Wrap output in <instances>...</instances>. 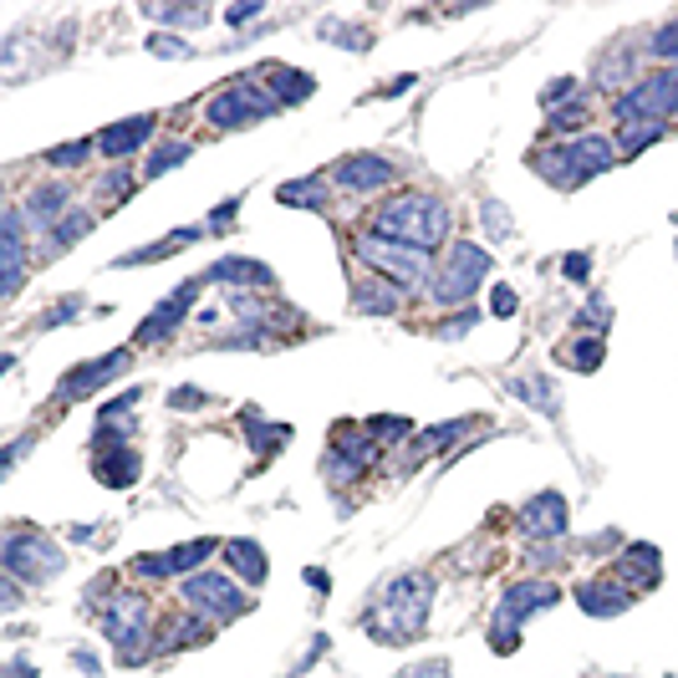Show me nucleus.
<instances>
[{
	"instance_id": "nucleus-1",
	"label": "nucleus",
	"mask_w": 678,
	"mask_h": 678,
	"mask_svg": "<svg viewBox=\"0 0 678 678\" xmlns=\"http://www.w3.org/2000/svg\"><path fill=\"white\" fill-rule=\"evenodd\" d=\"M373 235L414 250H434L449 235V204H439L434 194H398L373 215Z\"/></svg>"
},
{
	"instance_id": "nucleus-2",
	"label": "nucleus",
	"mask_w": 678,
	"mask_h": 678,
	"mask_svg": "<svg viewBox=\"0 0 678 678\" xmlns=\"http://www.w3.org/2000/svg\"><path fill=\"white\" fill-rule=\"evenodd\" d=\"M429 602H434V581L424 572H403V577L388 581L378 613H373V632L378 638H418L424 623H429Z\"/></svg>"
},
{
	"instance_id": "nucleus-3",
	"label": "nucleus",
	"mask_w": 678,
	"mask_h": 678,
	"mask_svg": "<svg viewBox=\"0 0 678 678\" xmlns=\"http://www.w3.org/2000/svg\"><path fill=\"white\" fill-rule=\"evenodd\" d=\"M0 562H5V577L16 581H51L66 566V556L41 530H11L5 547H0Z\"/></svg>"
},
{
	"instance_id": "nucleus-4",
	"label": "nucleus",
	"mask_w": 678,
	"mask_h": 678,
	"mask_svg": "<svg viewBox=\"0 0 678 678\" xmlns=\"http://www.w3.org/2000/svg\"><path fill=\"white\" fill-rule=\"evenodd\" d=\"M668 113H678V66L653 72V77H643L632 92H623V98L613 102V117L623 128H628V123H658V117H668Z\"/></svg>"
},
{
	"instance_id": "nucleus-5",
	"label": "nucleus",
	"mask_w": 678,
	"mask_h": 678,
	"mask_svg": "<svg viewBox=\"0 0 678 678\" xmlns=\"http://www.w3.org/2000/svg\"><path fill=\"white\" fill-rule=\"evenodd\" d=\"M149 628H153V607L143 602V597L117 592L113 602L102 607V632H108V638L123 648L117 658H128V663L143 658V648H149Z\"/></svg>"
},
{
	"instance_id": "nucleus-6",
	"label": "nucleus",
	"mask_w": 678,
	"mask_h": 678,
	"mask_svg": "<svg viewBox=\"0 0 678 678\" xmlns=\"http://www.w3.org/2000/svg\"><path fill=\"white\" fill-rule=\"evenodd\" d=\"M490 276V250L475 246V240H460V246H449V261L439 271V286H434V297L444 301V306H460V301L475 297V286Z\"/></svg>"
},
{
	"instance_id": "nucleus-7",
	"label": "nucleus",
	"mask_w": 678,
	"mask_h": 678,
	"mask_svg": "<svg viewBox=\"0 0 678 678\" xmlns=\"http://www.w3.org/2000/svg\"><path fill=\"white\" fill-rule=\"evenodd\" d=\"M281 108V102L271 98V87H255V83H240L225 87L219 98H210V108H204V123H215V128H250V123H261V117H271Z\"/></svg>"
},
{
	"instance_id": "nucleus-8",
	"label": "nucleus",
	"mask_w": 678,
	"mask_h": 678,
	"mask_svg": "<svg viewBox=\"0 0 678 678\" xmlns=\"http://www.w3.org/2000/svg\"><path fill=\"white\" fill-rule=\"evenodd\" d=\"M357 255H363V265H373V271H382L393 286H424L429 281V250H414V246H398V240H378V235H367L363 246H357Z\"/></svg>"
},
{
	"instance_id": "nucleus-9",
	"label": "nucleus",
	"mask_w": 678,
	"mask_h": 678,
	"mask_svg": "<svg viewBox=\"0 0 678 678\" xmlns=\"http://www.w3.org/2000/svg\"><path fill=\"white\" fill-rule=\"evenodd\" d=\"M184 602H189L199 617L210 613V617H219V623H235L240 613H250V597L240 592L230 577H219V572H194V577L184 581Z\"/></svg>"
},
{
	"instance_id": "nucleus-10",
	"label": "nucleus",
	"mask_w": 678,
	"mask_h": 678,
	"mask_svg": "<svg viewBox=\"0 0 678 678\" xmlns=\"http://www.w3.org/2000/svg\"><path fill=\"white\" fill-rule=\"evenodd\" d=\"M556 587L551 581H515L511 592L500 597V607H495V632H515V623H526L536 607H551L556 602Z\"/></svg>"
},
{
	"instance_id": "nucleus-11",
	"label": "nucleus",
	"mask_w": 678,
	"mask_h": 678,
	"mask_svg": "<svg viewBox=\"0 0 678 678\" xmlns=\"http://www.w3.org/2000/svg\"><path fill=\"white\" fill-rule=\"evenodd\" d=\"M215 556V541L210 536H199V541H184V547L174 551H159V556H138L133 562V572H143V577H179V572H199V566Z\"/></svg>"
},
{
	"instance_id": "nucleus-12",
	"label": "nucleus",
	"mask_w": 678,
	"mask_h": 678,
	"mask_svg": "<svg viewBox=\"0 0 678 678\" xmlns=\"http://www.w3.org/2000/svg\"><path fill=\"white\" fill-rule=\"evenodd\" d=\"M204 291V281H184L174 297L159 306V312H149V322L138 327V342L149 348V342H164V337H174V327H179L184 316H189V306H194V297Z\"/></svg>"
},
{
	"instance_id": "nucleus-13",
	"label": "nucleus",
	"mask_w": 678,
	"mask_h": 678,
	"mask_svg": "<svg viewBox=\"0 0 678 678\" xmlns=\"http://www.w3.org/2000/svg\"><path fill=\"white\" fill-rule=\"evenodd\" d=\"M0 255H5L0 291H5V297H16V291H21V271H26V210H5V240H0Z\"/></svg>"
},
{
	"instance_id": "nucleus-14",
	"label": "nucleus",
	"mask_w": 678,
	"mask_h": 678,
	"mask_svg": "<svg viewBox=\"0 0 678 678\" xmlns=\"http://www.w3.org/2000/svg\"><path fill=\"white\" fill-rule=\"evenodd\" d=\"M123 367H128V348H117V352H108V357H98V363H87V367H77V373H66L56 393H62V398H87L92 388H102L108 378H117Z\"/></svg>"
},
{
	"instance_id": "nucleus-15",
	"label": "nucleus",
	"mask_w": 678,
	"mask_h": 678,
	"mask_svg": "<svg viewBox=\"0 0 678 678\" xmlns=\"http://www.w3.org/2000/svg\"><path fill=\"white\" fill-rule=\"evenodd\" d=\"M520 526H526V536H566V495L562 490H541L520 511Z\"/></svg>"
},
{
	"instance_id": "nucleus-16",
	"label": "nucleus",
	"mask_w": 678,
	"mask_h": 678,
	"mask_svg": "<svg viewBox=\"0 0 678 678\" xmlns=\"http://www.w3.org/2000/svg\"><path fill=\"white\" fill-rule=\"evenodd\" d=\"M337 184L352 189V194H363V189H382V184H393V164L378 159V153H357V159H342V164H337Z\"/></svg>"
},
{
	"instance_id": "nucleus-17",
	"label": "nucleus",
	"mask_w": 678,
	"mask_h": 678,
	"mask_svg": "<svg viewBox=\"0 0 678 678\" xmlns=\"http://www.w3.org/2000/svg\"><path fill=\"white\" fill-rule=\"evenodd\" d=\"M367 464H373V434H357L348 424V429L337 434V444H331V475H337V480H352Z\"/></svg>"
},
{
	"instance_id": "nucleus-18",
	"label": "nucleus",
	"mask_w": 678,
	"mask_h": 678,
	"mask_svg": "<svg viewBox=\"0 0 678 678\" xmlns=\"http://www.w3.org/2000/svg\"><path fill=\"white\" fill-rule=\"evenodd\" d=\"M153 123H159V117H149V113H143V117H128V123H117V128L102 133L98 149L108 153V159H128L138 143H149V138H153Z\"/></svg>"
},
{
	"instance_id": "nucleus-19",
	"label": "nucleus",
	"mask_w": 678,
	"mask_h": 678,
	"mask_svg": "<svg viewBox=\"0 0 678 678\" xmlns=\"http://www.w3.org/2000/svg\"><path fill=\"white\" fill-rule=\"evenodd\" d=\"M66 199H72L66 184H47V189H36V194L26 199V219H32L36 230H47V225H56V219L66 215Z\"/></svg>"
},
{
	"instance_id": "nucleus-20",
	"label": "nucleus",
	"mask_w": 678,
	"mask_h": 678,
	"mask_svg": "<svg viewBox=\"0 0 678 678\" xmlns=\"http://www.w3.org/2000/svg\"><path fill=\"white\" fill-rule=\"evenodd\" d=\"M577 602H581V613H592V617H617L628 607V592L613 587V577H607V581H587L577 592Z\"/></svg>"
},
{
	"instance_id": "nucleus-21",
	"label": "nucleus",
	"mask_w": 678,
	"mask_h": 678,
	"mask_svg": "<svg viewBox=\"0 0 678 678\" xmlns=\"http://www.w3.org/2000/svg\"><path fill=\"white\" fill-rule=\"evenodd\" d=\"M204 281H255V291H265V286H276V276L265 271V265L246 261V255H225V261L210 265V276Z\"/></svg>"
},
{
	"instance_id": "nucleus-22",
	"label": "nucleus",
	"mask_w": 678,
	"mask_h": 678,
	"mask_svg": "<svg viewBox=\"0 0 678 678\" xmlns=\"http://www.w3.org/2000/svg\"><path fill=\"white\" fill-rule=\"evenodd\" d=\"M265 77H271V98L276 102H306L316 92L312 72H301V66H271Z\"/></svg>"
},
{
	"instance_id": "nucleus-23",
	"label": "nucleus",
	"mask_w": 678,
	"mask_h": 678,
	"mask_svg": "<svg viewBox=\"0 0 678 678\" xmlns=\"http://www.w3.org/2000/svg\"><path fill=\"white\" fill-rule=\"evenodd\" d=\"M572 149V164H577V174L587 179V174H602V168L617 164V149L607 143V138H577V143H566Z\"/></svg>"
},
{
	"instance_id": "nucleus-24",
	"label": "nucleus",
	"mask_w": 678,
	"mask_h": 678,
	"mask_svg": "<svg viewBox=\"0 0 678 678\" xmlns=\"http://www.w3.org/2000/svg\"><path fill=\"white\" fill-rule=\"evenodd\" d=\"M617 577L628 581V587H648V581H658V551L653 547H628L623 551V562H617Z\"/></svg>"
},
{
	"instance_id": "nucleus-25",
	"label": "nucleus",
	"mask_w": 678,
	"mask_h": 678,
	"mask_svg": "<svg viewBox=\"0 0 678 678\" xmlns=\"http://www.w3.org/2000/svg\"><path fill=\"white\" fill-rule=\"evenodd\" d=\"M536 174L541 179H551L556 189H577L581 184V174H577V164H572V149H547V153H536Z\"/></svg>"
},
{
	"instance_id": "nucleus-26",
	"label": "nucleus",
	"mask_w": 678,
	"mask_h": 678,
	"mask_svg": "<svg viewBox=\"0 0 678 678\" xmlns=\"http://www.w3.org/2000/svg\"><path fill=\"white\" fill-rule=\"evenodd\" d=\"M98 480L113 485V490L133 485V480H138V454H133V449H123V444L113 449V460H108V454H98Z\"/></svg>"
},
{
	"instance_id": "nucleus-27",
	"label": "nucleus",
	"mask_w": 678,
	"mask_h": 678,
	"mask_svg": "<svg viewBox=\"0 0 678 678\" xmlns=\"http://www.w3.org/2000/svg\"><path fill=\"white\" fill-rule=\"evenodd\" d=\"M225 556H230V566L250 581V587H261L265 581V551L255 547V541H225Z\"/></svg>"
},
{
	"instance_id": "nucleus-28",
	"label": "nucleus",
	"mask_w": 678,
	"mask_h": 678,
	"mask_svg": "<svg viewBox=\"0 0 678 678\" xmlns=\"http://www.w3.org/2000/svg\"><path fill=\"white\" fill-rule=\"evenodd\" d=\"M352 306L367 316H393L398 312V297L388 291V281H363L357 286V297H352Z\"/></svg>"
},
{
	"instance_id": "nucleus-29",
	"label": "nucleus",
	"mask_w": 678,
	"mask_h": 678,
	"mask_svg": "<svg viewBox=\"0 0 678 678\" xmlns=\"http://www.w3.org/2000/svg\"><path fill=\"white\" fill-rule=\"evenodd\" d=\"M511 393L526 398V403H536L541 414H556V388H551V378H541V373H536V378H515Z\"/></svg>"
},
{
	"instance_id": "nucleus-30",
	"label": "nucleus",
	"mask_w": 678,
	"mask_h": 678,
	"mask_svg": "<svg viewBox=\"0 0 678 678\" xmlns=\"http://www.w3.org/2000/svg\"><path fill=\"white\" fill-rule=\"evenodd\" d=\"M189 153H194V149H189L184 138H174V143H159V149L149 153V164H143V179H159V174H168V168H179Z\"/></svg>"
},
{
	"instance_id": "nucleus-31",
	"label": "nucleus",
	"mask_w": 678,
	"mask_h": 678,
	"mask_svg": "<svg viewBox=\"0 0 678 678\" xmlns=\"http://www.w3.org/2000/svg\"><path fill=\"white\" fill-rule=\"evenodd\" d=\"M281 204H301V210H316V204H322V179L281 184Z\"/></svg>"
},
{
	"instance_id": "nucleus-32",
	"label": "nucleus",
	"mask_w": 678,
	"mask_h": 678,
	"mask_svg": "<svg viewBox=\"0 0 678 678\" xmlns=\"http://www.w3.org/2000/svg\"><path fill=\"white\" fill-rule=\"evenodd\" d=\"M648 56L678 66V21H668V26H658V32L648 36Z\"/></svg>"
},
{
	"instance_id": "nucleus-33",
	"label": "nucleus",
	"mask_w": 678,
	"mask_h": 678,
	"mask_svg": "<svg viewBox=\"0 0 678 678\" xmlns=\"http://www.w3.org/2000/svg\"><path fill=\"white\" fill-rule=\"evenodd\" d=\"M663 138V123H628L623 128V153H643L648 143H658Z\"/></svg>"
},
{
	"instance_id": "nucleus-34",
	"label": "nucleus",
	"mask_w": 678,
	"mask_h": 678,
	"mask_svg": "<svg viewBox=\"0 0 678 678\" xmlns=\"http://www.w3.org/2000/svg\"><path fill=\"white\" fill-rule=\"evenodd\" d=\"M480 219H485V230L495 235V240H511V215H505V204H500V199H485L480 204Z\"/></svg>"
},
{
	"instance_id": "nucleus-35",
	"label": "nucleus",
	"mask_w": 678,
	"mask_h": 678,
	"mask_svg": "<svg viewBox=\"0 0 678 678\" xmlns=\"http://www.w3.org/2000/svg\"><path fill=\"white\" fill-rule=\"evenodd\" d=\"M149 51H153V56H174V62H184V56H194V47H189L184 36H168V32L149 36Z\"/></svg>"
},
{
	"instance_id": "nucleus-36",
	"label": "nucleus",
	"mask_w": 678,
	"mask_h": 678,
	"mask_svg": "<svg viewBox=\"0 0 678 678\" xmlns=\"http://www.w3.org/2000/svg\"><path fill=\"white\" fill-rule=\"evenodd\" d=\"M87 153H92V143H87V138H77V143H62V149H51V153H47V164L77 168V164H87Z\"/></svg>"
},
{
	"instance_id": "nucleus-37",
	"label": "nucleus",
	"mask_w": 678,
	"mask_h": 678,
	"mask_svg": "<svg viewBox=\"0 0 678 678\" xmlns=\"http://www.w3.org/2000/svg\"><path fill=\"white\" fill-rule=\"evenodd\" d=\"M87 230H92V215L72 210V215H66L62 225H56V235H51V240H56V250H62V246H72V240H77V235H87Z\"/></svg>"
},
{
	"instance_id": "nucleus-38",
	"label": "nucleus",
	"mask_w": 678,
	"mask_h": 678,
	"mask_svg": "<svg viewBox=\"0 0 678 678\" xmlns=\"http://www.w3.org/2000/svg\"><path fill=\"white\" fill-rule=\"evenodd\" d=\"M153 21H174V26H204L210 21V11L204 5H189V11H179V5H164V11H149Z\"/></svg>"
},
{
	"instance_id": "nucleus-39",
	"label": "nucleus",
	"mask_w": 678,
	"mask_h": 678,
	"mask_svg": "<svg viewBox=\"0 0 678 678\" xmlns=\"http://www.w3.org/2000/svg\"><path fill=\"white\" fill-rule=\"evenodd\" d=\"M77 312H83V301H77V297H66V301H56L51 312H41V322H36V327H41V331H51V327H62V322H72Z\"/></svg>"
},
{
	"instance_id": "nucleus-40",
	"label": "nucleus",
	"mask_w": 678,
	"mask_h": 678,
	"mask_svg": "<svg viewBox=\"0 0 678 678\" xmlns=\"http://www.w3.org/2000/svg\"><path fill=\"white\" fill-rule=\"evenodd\" d=\"M572 363H577L581 373H597V367H602V342H597V337L577 342V348H572Z\"/></svg>"
},
{
	"instance_id": "nucleus-41",
	"label": "nucleus",
	"mask_w": 678,
	"mask_h": 678,
	"mask_svg": "<svg viewBox=\"0 0 678 678\" xmlns=\"http://www.w3.org/2000/svg\"><path fill=\"white\" fill-rule=\"evenodd\" d=\"M281 439H291V429H286V424H255V449H265V454H271V444H281Z\"/></svg>"
},
{
	"instance_id": "nucleus-42",
	"label": "nucleus",
	"mask_w": 678,
	"mask_h": 678,
	"mask_svg": "<svg viewBox=\"0 0 678 678\" xmlns=\"http://www.w3.org/2000/svg\"><path fill=\"white\" fill-rule=\"evenodd\" d=\"M581 123H587V108H581V102H572V113H556V117H551V128H556V133H577Z\"/></svg>"
},
{
	"instance_id": "nucleus-43",
	"label": "nucleus",
	"mask_w": 678,
	"mask_h": 678,
	"mask_svg": "<svg viewBox=\"0 0 678 678\" xmlns=\"http://www.w3.org/2000/svg\"><path fill=\"white\" fill-rule=\"evenodd\" d=\"M475 322H480V316H475V312H460V316H449V322H439V337H464V331L475 327Z\"/></svg>"
},
{
	"instance_id": "nucleus-44",
	"label": "nucleus",
	"mask_w": 678,
	"mask_h": 678,
	"mask_svg": "<svg viewBox=\"0 0 678 678\" xmlns=\"http://www.w3.org/2000/svg\"><path fill=\"white\" fill-rule=\"evenodd\" d=\"M133 179H128V168H113L108 179H102V199H113V194H128Z\"/></svg>"
},
{
	"instance_id": "nucleus-45",
	"label": "nucleus",
	"mask_w": 678,
	"mask_h": 678,
	"mask_svg": "<svg viewBox=\"0 0 678 678\" xmlns=\"http://www.w3.org/2000/svg\"><path fill=\"white\" fill-rule=\"evenodd\" d=\"M460 434H464V424H439V429L424 434V444H454Z\"/></svg>"
},
{
	"instance_id": "nucleus-46",
	"label": "nucleus",
	"mask_w": 678,
	"mask_h": 678,
	"mask_svg": "<svg viewBox=\"0 0 678 678\" xmlns=\"http://www.w3.org/2000/svg\"><path fill=\"white\" fill-rule=\"evenodd\" d=\"M490 312H495V316H515V291L495 286V297H490Z\"/></svg>"
},
{
	"instance_id": "nucleus-47",
	"label": "nucleus",
	"mask_w": 678,
	"mask_h": 678,
	"mask_svg": "<svg viewBox=\"0 0 678 678\" xmlns=\"http://www.w3.org/2000/svg\"><path fill=\"white\" fill-rule=\"evenodd\" d=\"M403 678H449V663H418V668H403Z\"/></svg>"
},
{
	"instance_id": "nucleus-48",
	"label": "nucleus",
	"mask_w": 678,
	"mask_h": 678,
	"mask_svg": "<svg viewBox=\"0 0 678 678\" xmlns=\"http://www.w3.org/2000/svg\"><path fill=\"white\" fill-rule=\"evenodd\" d=\"M16 602H21V581H16V577H5V587H0V607L11 613Z\"/></svg>"
},
{
	"instance_id": "nucleus-49",
	"label": "nucleus",
	"mask_w": 678,
	"mask_h": 678,
	"mask_svg": "<svg viewBox=\"0 0 678 678\" xmlns=\"http://www.w3.org/2000/svg\"><path fill=\"white\" fill-rule=\"evenodd\" d=\"M562 271L572 276V281H587V255H566V261H562Z\"/></svg>"
},
{
	"instance_id": "nucleus-50",
	"label": "nucleus",
	"mask_w": 678,
	"mask_h": 678,
	"mask_svg": "<svg viewBox=\"0 0 678 678\" xmlns=\"http://www.w3.org/2000/svg\"><path fill=\"white\" fill-rule=\"evenodd\" d=\"M373 434L393 439V434H409V424H403V418H378V424H373Z\"/></svg>"
},
{
	"instance_id": "nucleus-51",
	"label": "nucleus",
	"mask_w": 678,
	"mask_h": 678,
	"mask_svg": "<svg viewBox=\"0 0 678 678\" xmlns=\"http://www.w3.org/2000/svg\"><path fill=\"white\" fill-rule=\"evenodd\" d=\"M255 16H261V5H230V26H246Z\"/></svg>"
},
{
	"instance_id": "nucleus-52",
	"label": "nucleus",
	"mask_w": 678,
	"mask_h": 678,
	"mask_svg": "<svg viewBox=\"0 0 678 678\" xmlns=\"http://www.w3.org/2000/svg\"><path fill=\"white\" fill-rule=\"evenodd\" d=\"M566 92H572V83H566V77H556V83H551V87H547V102H562V98H566Z\"/></svg>"
},
{
	"instance_id": "nucleus-53",
	"label": "nucleus",
	"mask_w": 678,
	"mask_h": 678,
	"mask_svg": "<svg viewBox=\"0 0 678 678\" xmlns=\"http://www.w3.org/2000/svg\"><path fill=\"white\" fill-rule=\"evenodd\" d=\"M5 678H32V668H26V663L16 658V663H11V674H5Z\"/></svg>"
}]
</instances>
